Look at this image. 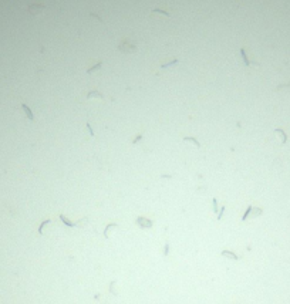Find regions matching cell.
Instances as JSON below:
<instances>
[{
    "instance_id": "cell-1",
    "label": "cell",
    "mask_w": 290,
    "mask_h": 304,
    "mask_svg": "<svg viewBox=\"0 0 290 304\" xmlns=\"http://www.w3.org/2000/svg\"><path fill=\"white\" fill-rule=\"evenodd\" d=\"M118 50L123 53H134V51H137V44L132 43L129 38H125L123 43H120Z\"/></svg>"
},
{
    "instance_id": "cell-2",
    "label": "cell",
    "mask_w": 290,
    "mask_h": 304,
    "mask_svg": "<svg viewBox=\"0 0 290 304\" xmlns=\"http://www.w3.org/2000/svg\"><path fill=\"white\" fill-rule=\"evenodd\" d=\"M262 209L260 208H253V206H248V209H246V212H245V215L242 216V220L245 222V220H248L249 218H256V216H259V215H262Z\"/></svg>"
},
{
    "instance_id": "cell-3",
    "label": "cell",
    "mask_w": 290,
    "mask_h": 304,
    "mask_svg": "<svg viewBox=\"0 0 290 304\" xmlns=\"http://www.w3.org/2000/svg\"><path fill=\"white\" fill-rule=\"evenodd\" d=\"M240 54H242V58H243V61H245V64H246L248 67H259V63L252 61L248 56H246V50H245V48H240Z\"/></svg>"
},
{
    "instance_id": "cell-4",
    "label": "cell",
    "mask_w": 290,
    "mask_h": 304,
    "mask_svg": "<svg viewBox=\"0 0 290 304\" xmlns=\"http://www.w3.org/2000/svg\"><path fill=\"white\" fill-rule=\"evenodd\" d=\"M137 225L142 229L144 228H147V229L152 228V222H151L149 219H145V218H138V219H137Z\"/></svg>"
},
{
    "instance_id": "cell-5",
    "label": "cell",
    "mask_w": 290,
    "mask_h": 304,
    "mask_svg": "<svg viewBox=\"0 0 290 304\" xmlns=\"http://www.w3.org/2000/svg\"><path fill=\"white\" fill-rule=\"evenodd\" d=\"M43 9H44L43 4H31V6L29 7V11H30L31 14H39L40 11H43Z\"/></svg>"
},
{
    "instance_id": "cell-6",
    "label": "cell",
    "mask_w": 290,
    "mask_h": 304,
    "mask_svg": "<svg viewBox=\"0 0 290 304\" xmlns=\"http://www.w3.org/2000/svg\"><path fill=\"white\" fill-rule=\"evenodd\" d=\"M87 98L88 100H91V98H98V100H104V95L100 92V91H97V90H94V91H90L88 94H87Z\"/></svg>"
},
{
    "instance_id": "cell-7",
    "label": "cell",
    "mask_w": 290,
    "mask_h": 304,
    "mask_svg": "<svg viewBox=\"0 0 290 304\" xmlns=\"http://www.w3.org/2000/svg\"><path fill=\"white\" fill-rule=\"evenodd\" d=\"M220 254H222L223 257L230 259V260H238V256H236L233 252H230V250H223V252H220Z\"/></svg>"
},
{
    "instance_id": "cell-8",
    "label": "cell",
    "mask_w": 290,
    "mask_h": 304,
    "mask_svg": "<svg viewBox=\"0 0 290 304\" xmlns=\"http://www.w3.org/2000/svg\"><path fill=\"white\" fill-rule=\"evenodd\" d=\"M60 219H61V222L64 223V225H67V226H70V228H73V226H77V223H74V222H71V220H68L64 215H60Z\"/></svg>"
},
{
    "instance_id": "cell-9",
    "label": "cell",
    "mask_w": 290,
    "mask_h": 304,
    "mask_svg": "<svg viewBox=\"0 0 290 304\" xmlns=\"http://www.w3.org/2000/svg\"><path fill=\"white\" fill-rule=\"evenodd\" d=\"M179 63V60L178 58H173L172 61H169V63H165V64H161V68H166V67H172V66H175V64H178Z\"/></svg>"
},
{
    "instance_id": "cell-10",
    "label": "cell",
    "mask_w": 290,
    "mask_h": 304,
    "mask_svg": "<svg viewBox=\"0 0 290 304\" xmlns=\"http://www.w3.org/2000/svg\"><path fill=\"white\" fill-rule=\"evenodd\" d=\"M21 108H23V111H24V112H26V115H27V118H29V119H31V121H33V114H31V111H30V110H29V107H27V105H24V104H23V105H21Z\"/></svg>"
},
{
    "instance_id": "cell-11",
    "label": "cell",
    "mask_w": 290,
    "mask_h": 304,
    "mask_svg": "<svg viewBox=\"0 0 290 304\" xmlns=\"http://www.w3.org/2000/svg\"><path fill=\"white\" fill-rule=\"evenodd\" d=\"M50 223H51V220H50V219H46V220L43 222L42 225H40V228H39V233H40V234H43V230H44V228H46L47 225H50Z\"/></svg>"
},
{
    "instance_id": "cell-12",
    "label": "cell",
    "mask_w": 290,
    "mask_h": 304,
    "mask_svg": "<svg viewBox=\"0 0 290 304\" xmlns=\"http://www.w3.org/2000/svg\"><path fill=\"white\" fill-rule=\"evenodd\" d=\"M101 66H102V63L100 61V63H97V64H95L94 67H91V68H88V70H87V73H88V74H92V73H94L95 70H98V68H100Z\"/></svg>"
},
{
    "instance_id": "cell-13",
    "label": "cell",
    "mask_w": 290,
    "mask_h": 304,
    "mask_svg": "<svg viewBox=\"0 0 290 304\" xmlns=\"http://www.w3.org/2000/svg\"><path fill=\"white\" fill-rule=\"evenodd\" d=\"M275 132H276V134H279V135H280V137L283 138L282 141H283V144H285V142H286V139H287V137H286V134L283 132V129H280V128H277V129H276Z\"/></svg>"
},
{
    "instance_id": "cell-14",
    "label": "cell",
    "mask_w": 290,
    "mask_h": 304,
    "mask_svg": "<svg viewBox=\"0 0 290 304\" xmlns=\"http://www.w3.org/2000/svg\"><path fill=\"white\" fill-rule=\"evenodd\" d=\"M184 141H191V142H194V144H195V145H196L198 148H201V144H199V142H198V141H196L195 138H189V137H185V138H184Z\"/></svg>"
},
{
    "instance_id": "cell-15",
    "label": "cell",
    "mask_w": 290,
    "mask_h": 304,
    "mask_svg": "<svg viewBox=\"0 0 290 304\" xmlns=\"http://www.w3.org/2000/svg\"><path fill=\"white\" fill-rule=\"evenodd\" d=\"M111 228H117V225H115V223H111V225H108V226L105 228V230H104V236H105V237H108V230Z\"/></svg>"
},
{
    "instance_id": "cell-16",
    "label": "cell",
    "mask_w": 290,
    "mask_h": 304,
    "mask_svg": "<svg viewBox=\"0 0 290 304\" xmlns=\"http://www.w3.org/2000/svg\"><path fill=\"white\" fill-rule=\"evenodd\" d=\"M151 13H159V14H162V16H169L166 11H164V10H159V9H154Z\"/></svg>"
},
{
    "instance_id": "cell-17",
    "label": "cell",
    "mask_w": 290,
    "mask_h": 304,
    "mask_svg": "<svg viewBox=\"0 0 290 304\" xmlns=\"http://www.w3.org/2000/svg\"><path fill=\"white\" fill-rule=\"evenodd\" d=\"M223 213H225V206H222V208H220V212L218 213V220H220V219H222Z\"/></svg>"
},
{
    "instance_id": "cell-18",
    "label": "cell",
    "mask_w": 290,
    "mask_h": 304,
    "mask_svg": "<svg viewBox=\"0 0 290 304\" xmlns=\"http://www.w3.org/2000/svg\"><path fill=\"white\" fill-rule=\"evenodd\" d=\"M212 202H213V212H215V213H218V200H216V199H213Z\"/></svg>"
},
{
    "instance_id": "cell-19",
    "label": "cell",
    "mask_w": 290,
    "mask_h": 304,
    "mask_svg": "<svg viewBox=\"0 0 290 304\" xmlns=\"http://www.w3.org/2000/svg\"><path fill=\"white\" fill-rule=\"evenodd\" d=\"M87 128H88V131H90V135H91V137H94V132H92V128H91L90 122H87Z\"/></svg>"
},
{
    "instance_id": "cell-20",
    "label": "cell",
    "mask_w": 290,
    "mask_h": 304,
    "mask_svg": "<svg viewBox=\"0 0 290 304\" xmlns=\"http://www.w3.org/2000/svg\"><path fill=\"white\" fill-rule=\"evenodd\" d=\"M141 138H142V135H141V134H139V135H137V137H135V139L132 141V144H137V142H138Z\"/></svg>"
},
{
    "instance_id": "cell-21",
    "label": "cell",
    "mask_w": 290,
    "mask_h": 304,
    "mask_svg": "<svg viewBox=\"0 0 290 304\" xmlns=\"http://www.w3.org/2000/svg\"><path fill=\"white\" fill-rule=\"evenodd\" d=\"M168 253H169V244L166 243V244H165V253H164V254H165V256H168Z\"/></svg>"
}]
</instances>
